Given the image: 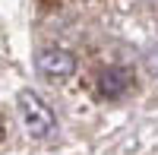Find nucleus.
<instances>
[{"mask_svg": "<svg viewBox=\"0 0 158 155\" xmlns=\"http://www.w3.org/2000/svg\"><path fill=\"white\" fill-rule=\"evenodd\" d=\"M16 108H19V120L25 127V133L32 139H44L57 130V120H54V111L48 108V101L32 92V89H22L19 98H16Z\"/></svg>", "mask_w": 158, "mask_h": 155, "instance_id": "1", "label": "nucleus"}, {"mask_svg": "<svg viewBox=\"0 0 158 155\" xmlns=\"http://www.w3.org/2000/svg\"><path fill=\"white\" fill-rule=\"evenodd\" d=\"M35 63H38V73L44 79H54V82H63L76 73V57L67 48H44Z\"/></svg>", "mask_w": 158, "mask_h": 155, "instance_id": "2", "label": "nucleus"}, {"mask_svg": "<svg viewBox=\"0 0 158 155\" xmlns=\"http://www.w3.org/2000/svg\"><path fill=\"white\" fill-rule=\"evenodd\" d=\"M98 95L101 98H108V101H117V98H123L130 89H133V73H130L127 67H108V70H101L98 73Z\"/></svg>", "mask_w": 158, "mask_h": 155, "instance_id": "3", "label": "nucleus"}, {"mask_svg": "<svg viewBox=\"0 0 158 155\" xmlns=\"http://www.w3.org/2000/svg\"><path fill=\"white\" fill-rule=\"evenodd\" d=\"M146 67H149V73H152V76H158V48H155V51H149Z\"/></svg>", "mask_w": 158, "mask_h": 155, "instance_id": "4", "label": "nucleus"}, {"mask_svg": "<svg viewBox=\"0 0 158 155\" xmlns=\"http://www.w3.org/2000/svg\"><path fill=\"white\" fill-rule=\"evenodd\" d=\"M6 136V127H3V117H0V139Z\"/></svg>", "mask_w": 158, "mask_h": 155, "instance_id": "5", "label": "nucleus"}]
</instances>
